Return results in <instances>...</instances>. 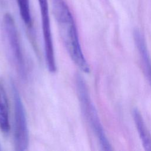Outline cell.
Wrapping results in <instances>:
<instances>
[{"label": "cell", "mask_w": 151, "mask_h": 151, "mask_svg": "<svg viewBox=\"0 0 151 151\" xmlns=\"http://www.w3.org/2000/svg\"><path fill=\"white\" fill-rule=\"evenodd\" d=\"M11 88L14 101V147L17 151H24L29 145V131L25 110L19 91L12 82Z\"/></svg>", "instance_id": "3"}, {"label": "cell", "mask_w": 151, "mask_h": 151, "mask_svg": "<svg viewBox=\"0 0 151 151\" xmlns=\"http://www.w3.org/2000/svg\"><path fill=\"white\" fill-rule=\"evenodd\" d=\"M9 129L8 103L5 91L0 84V130L7 133Z\"/></svg>", "instance_id": "7"}, {"label": "cell", "mask_w": 151, "mask_h": 151, "mask_svg": "<svg viewBox=\"0 0 151 151\" xmlns=\"http://www.w3.org/2000/svg\"><path fill=\"white\" fill-rule=\"evenodd\" d=\"M133 120L144 149L151 151V135L148 130L140 111L135 109L133 110Z\"/></svg>", "instance_id": "6"}, {"label": "cell", "mask_w": 151, "mask_h": 151, "mask_svg": "<svg viewBox=\"0 0 151 151\" xmlns=\"http://www.w3.org/2000/svg\"><path fill=\"white\" fill-rule=\"evenodd\" d=\"M38 2L41 17L42 31L47 67L50 72L54 73L57 70V66L51 34L48 0H38Z\"/></svg>", "instance_id": "5"}, {"label": "cell", "mask_w": 151, "mask_h": 151, "mask_svg": "<svg viewBox=\"0 0 151 151\" xmlns=\"http://www.w3.org/2000/svg\"><path fill=\"white\" fill-rule=\"evenodd\" d=\"M2 150V145H1V143L0 142V150Z\"/></svg>", "instance_id": "9"}, {"label": "cell", "mask_w": 151, "mask_h": 151, "mask_svg": "<svg viewBox=\"0 0 151 151\" xmlns=\"http://www.w3.org/2000/svg\"><path fill=\"white\" fill-rule=\"evenodd\" d=\"M20 16L27 26H30L31 24L32 19L29 8V0H17Z\"/></svg>", "instance_id": "8"}, {"label": "cell", "mask_w": 151, "mask_h": 151, "mask_svg": "<svg viewBox=\"0 0 151 151\" xmlns=\"http://www.w3.org/2000/svg\"><path fill=\"white\" fill-rule=\"evenodd\" d=\"M75 84L80 109L84 119L97 139L101 149L106 151L111 150V145L105 134L96 107L91 99L86 83L79 74L76 77Z\"/></svg>", "instance_id": "2"}, {"label": "cell", "mask_w": 151, "mask_h": 151, "mask_svg": "<svg viewBox=\"0 0 151 151\" xmlns=\"http://www.w3.org/2000/svg\"><path fill=\"white\" fill-rule=\"evenodd\" d=\"M52 8L64 47L74 64L83 72L90 67L81 50L77 27L71 11L64 0H52Z\"/></svg>", "instance_id": "1"}, {"label": "cell", "mask_w": 151, "mask_h": 151, "mask_svg": "<svg viewBox=\"0 0 151 151\" xmlns=\"http://www.w3.org/2000/svg\"><path fill=\"white\" fill-rule=\"evenodd\" d=\"M3 25L8 49L17 71L21 77H27V67L17 26L12 16L6 13L3 18Z\"/></svg>", "instance_id": "4"}]
</instances>
